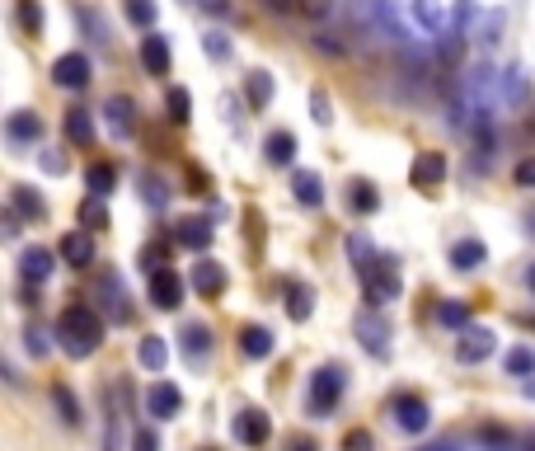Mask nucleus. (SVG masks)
I'll use <instances>...</instances> for the list:
<instances>
[{
	"label": "nucleus",
	"mask_w": 535,
	"mask_h": 451,
	"mask_svg": "<svg viewBox=\"0 0 535 451\" xmlns=\"http://www.w3.org/2000/svg\"><path fill=\"white\" fill-rule=\"evenodd\" d=\"M57 343H62L66 358H94L99 353V343H104V315L94 311V306H66L62 320H57Z\"/></svg>",
	"instance_id": "f257e3e1"
},
{
	"label": "nucleus",
	"mask_w": 535,
	"mask_h": 451,
	"mask_svg": "<svg viewBox=\"0 0 535 451\" xmlns=\"http://www.w3.org/2000/svg\"><path fill=\"white\" fill-rule=\"evenodd\" d=\"M343 367H320V372L310 376V414L315 419H329L338 405V395H343Z\"/></svg>",
	"instance_id": "f03ea898"
},
{
	"label": "nucleus",
	"mask_w": 535,
	"mask_h": 451,
	"mask_svg": "<svg viewBox=\"0 0 535 451\" xmlns=\"http://www.w3.org/2000/svg\"><path fill=\"white\" fill-rule=\"evenodd\" d=\"M367 278V301L371 306H385V301H395L399 296V264L390 254H376V264L362 273Z\"/></svg>",
	"instance_id": "7ed1b4c3"
},
{
	"label": "nucleus",
	"mask_w": 535,
	"mask_h": 451,
	"mask_svg": "<svg viewBox=\"0 0 535 451\" xmlns=\"http://www.w3.org/2000/svg\"><path fill=\"white\" fill-rule=\"evenodd\" d=\"M493 348H498V334H493L489 325H465L460 329V343H456V358L465 362V367H474V362H489Z\"/></svg>",
	"instance_id": "20e7f679"
},
{
	"label": "nucleus",
	"mask_w": 535,
	"mask_h": 451,
	"mask_svg": "<svg viewBox=\"0 0 535 451\" xmlns=\"http://www.w3.org/2000/svg\"><path fill=\"white\" fill-rule=\"evenodd\" d=\"M390 414H395V428H404V433H428V423H432V409L423 395H395Z\"/></svg>",
	"instance_id": "39448f33"
},
{
	"label": "nucleus",
	"mask_w": 535,
	"mask_h": 451,
	"mask_svg": "<svg viewBox=\"0 0 535 451\" xmlns=\"http://www.w3.org/2000/svg\"><path fill=\"white\" fill-rule=\"evenodd\" d=\"M52 80L62 85V90H85L90 85V57L85 52H66V57H57L52 62Z\"/></svg>",
	"instance_id": "423d86ee"
},
{
	"label": "nucleus",
	"mask_w": 535,
	"mask_h": 451,
	"mask_svg": "<svg viewBox=\"0 0 535 451\" xmlns=\"http://www.w3.org/2000/svg\"><path fill=\"white\" fill-rule=\"evenodd\" d=\"M352 329H357V339H362V348H367V353H376V358H385V353H390V325H385L376 311H362L357 320H352Z\"/></svg>",
	"instance_id": "0eeeda50"
},
{
	"label": "nucleus",
	"mask_w": 535,
	"mask_h": 451,
	"mask_svg": "<svg viewBox=\"0 0 535 451\" xmlns=\"http://www.w3.org/2000/svg\"><path fill=\"white\" fill-rule=\"evenodd\" d=\"M409 179H413V188H423V193L442 188V179H446V156H442V151H418V156H413Z\"/></svg>",
	"instance_id": "6e6552de"
},
{
	"label": "nucleus",
	"mask_w": 535,
	"mask_h": 451,
	"mask_svg": "<svg viewBox=\"0 0 535 451\" xmlns=\"http://www.w3.org/2000/svg\"><path fill=\"white\" fill-rule=\"evenodd\" d=\"M104 118H108V132H113L118 141H127L132 132H137V104H132L127 94H113V99H108Z\"/></svg>",
	"instance_id": "1a4fd4ad"
},
{
	"label": "nucleus",
	"mask_w": 535,
	"mask_h": 451,
	"mask_svg": "<svg viewBox=\"0 0 535 451\" xmlns=\"http://www.w3.org/2000/svg\"><path fill=\"white\" fill-rule=\"evenodd\" d=\"M151 301L160 311H174L179 301H184V278L174 273V268H155L151 273Z\"/></svg>",
	"instance_id": "9d476101"
},
{
	"label": "nucleus",
	"mask_w": 535,
	"mask_h": 451,
	"mask_svg": "<svg viewBox=\"0 0 535 451\" xmlns=\"http://www.w3.org/2000/svg\"><path fill=\"white\" fill-rule=\"evenodd\" d=\"M179 409H184V395H179L174 381H155V386L146 390V414H151V419H174Z\"/></svg>",
	"instance_id": "9b49d317"
},
{
	"label": "nucleus",
	"mask_w": 535,
	"mask_h": 451,
	"mask_svg": "<svg viewBox=\"0 0 535 451\" xmlns=\"http://www.w3.org/2000/svg\"><path fill=\"white\" fill-rule=\"evenodd\" d=\"M52 268H57V259H52V249H43V245H29L24 249V254H19V278L29 282H38V287H43L47 278H52Z\"/></svg>",
	"instance_id": "f8f14e48"
},
{
	"label": "nucleus",
	"mask_w": 535,
	"mask_h": 451,
	"mask_svg": "<svg viewBox=\"0 0 535 451\" xmlns=\"http://www.w3.org/2000/svg\"><path fill=\"white\" fill-rule=\"evenodd\" d=\"M235 437H240L245 447H263V442L273 437V419H268L263 409H245V414H235Z\"/></svg>",
	"instance_id": "ddd939ff"
},
{
	"label": "nucleus",
	"mask_w": 535,
	"mask_h": 451,
	"mask_svg": "<svg viewBox=\"0 0 535 451\" xmlns=\"http://www.w3.org/2000/svg\"><path fill=\"white\" fill-rule=\"evenodd\" d=\"M94 292H99V301H104V311L113 315L118 325H123V320H132V306H127V287H123V278H118V273H108V278H99V287H94Z\"/></svg>",
	"instance_id": "4468645a"
},
{
	"label": "nucleus",
	"mask_w": 535,
	"mask_h": 451,
	"mask_svg": "<svg viewBox=\"0 0 535 451\" xmlns=\"http://www.w3.org/2000/svg\"><path fill=\"white\" fill-rule=\"evenodd\" d=\"M57 254H62L71 268H90L94 264V235L90 231H66L62 245H57Z\"/></svg>",
	"instance_id": "2eb2a0df"
},
{
	"label": "nucleus",
	"mask_w": 535,
	"mask_h": 451,
	"mask_svg": "<svg viewBox=\"0 0 535 451\" xmlns=\"http://www.w3.org/2000/svg\"><path fill=\"white\" fill-rule=\"evenodd\" d=\"M141 66H146L151 76H169V38L165 33L146 29V38H141Z\"/></svg>",
	"instance_id": "dca6fc26"
},
{
	"label": "nucleus",
	"mask_w": 535,
	"mask_h": 451,
	"mask_svg": "<svg viewBox=\"0 0 535 451\" xmlns=\"http://www.w3.org/2000/svg\"><path fill=\"white\" fill-rule=\"evenodd\" d=\"M193 292H198V296H221V292H226V268L212 264V259L193 264Z\"/></svg>",
	"instance_id": "f3484780"
},
{
	"label": "nucleus",
	"mask_w": 535,
	"mask_h": 451,
	"mask_svg": "<svg viewBox=\"0 0 535 451\" xmlns=\"http://www.w3.org/2000/svg\"><path fill=\"white\" fill-rule=\"evenodd\" d=\"M291 193H296V203L301 207H324V179L315 170H301L291 179Z\"/></svg>",
	"instance_id": "a211bd4d"
},
{
	"label": "nucleus",
	"mask_w": 535,
	"mask_h": 451,
	"mask_svg": "<svg viewBox=\"0 0 535 451\" xmlns=\"http://www.w3.org/2000/svg\"><path fill=\"white\" fill-rule=\"evenodd\" d=\"M240 353H245V358H268V353H273V329L245 325L240 329Z\"/></svg>",
	"instance_id": "6ab92c4d"
},
{
	"label": "nucleus",
	"mask_w": 535,
	"mask_h": 451,
	"mask_svg": "<svg viewBox=\"0 0 535 451\" xmlns=\"http://www.w3.org/2000/svg\"><path fill=\"white\" fill-rule=\"evenodd\" d=\"M348 203H352V212H357V217H371V212L381 207V193H376V184H371V179H352V184H348Z\"/></svg>",
	"instance_id": "aec40b11"
},
{
	"label": "nucleus",
	"mask_w": 535,
	"mask_h": 451,
	"mask_svg": "<svg viewBox=\"0 0 535 451\" xmlns=\"http://www.w3.org/2000/svg\"><path fill=\"white\" fill-rule=\"evenodd\" d=\"M10 207H15L19 217H29V221H43L47 217V203L38 198V193H33L29 184H15V188H10Z\"/></svg>",
	"instance_id": "412c9836"
},
{
	"label": "nucleus",
	"mask_w": 535,
	"mask_h": 451,
	"mask_svg": "<svg viewBox=\"0 0 535 451\" xmlns=\"http://www.w3.org/2000/svg\"><path fill=\"white\" fill-rule=\"evenodd\" d=\"M273 94H277V80L268 76V71H249V80H245V99L254 104V109H268V104H273Z\"/></svg>",
	"instance_id": "4be33fe9"
},
{
	"label": "nucleus",
	"mask_w": 535,
	"mask_h": 451,
	"mask_svg": "<svg viewBox=\"0 0 535 451\" xmlns=\"http://www.w3.org/2000/svg\"><path fill=\"white\" fill-rule=\"evenodd\" d=\"M137 362L146 367V372H165V362H169V348L160 334H146V339L137 343Z\"/></svg>",
	"instance_id": "5701e85b"
},
{
	"label": "nucleus",
	"mask_w": 535,
	"mask_h": 451,
	"mask_svg": "<svg viewBox=\"0 0 535 451\" xmlns=\"http://www.w3.org/2000/svg\"><path fill=\"white\" fill-rule=\"evenodd\" d=\"M212 221H202V217H193V221H184V226H179V231H174V240H179V245L184 249H207L212 245Z\"/></svg>",
	"instance_id": "b1692460"
},
{
	"label": "nucleus",
	"mask_w": 535,
	"mask_h": 451,
	"mask_svg": "<svg viewBox=\"0 0 535 451\" xmlns=\"http://www.w3.org/2000/svg\"><path fill=\"white\" fill-rule=\"evenodd\" d=\"M62 132H66L71 141H76V146H90V141H94V118H90L85 109H66Z\"/></svg>",
	"instance_id": "393cba45"
},
{
	"label": "nucleus",
	"mask_w": 535,
	"mask_h": 451,
	"mask_svg": "<svg viewBox=\"0 0 535 451\" xmlns=\"http://www.w3.org/2000/svg\"><path fill=\"white\" fill-rule=\"evenodd\" d=\"M5 132H10V141H38L43 137V118L38 113H10V123H5Z\"/></svg>",
	"instance_id": "a878e982"
},
{
	"label": "nucleus",
	"mask_w": 535,
	"mask_h": 451,
	"mask_svg": "<svg viewBox=\"0 0 535 451\" xmlns=\"http://www.w3.org/2000/svg\"><path fill=\"white\" fill-rule=\"evenodd\" d=\"M484 259H489V249L479 245V240H460V245H451V264H456L460 273H474Z\"/></svg>",
	"instance_id": "bb28decb"
},
{
	"label": "nucleus",
	"mask_w": 535,
	"mask_h": 451,
	"mask_svg": "<svg viewBox=\"0 0 535 451\" xmlns=\"http://www.w3.org/2000/svg\"><path fill=\"white\" fill-rule=\"evenodd\" d=\"M85 184H90L94 198H108V193L118 188V170H113L108 160H99V165H90V170H85Z\"/></svg>",
	"instance_id": "cd10ccee"
},
{
	"label": "nucleus",
	"mask_w": 535,
	"mask_h": 451,
	"mask_svg": "<svg viewBox=\"0 0 535 451\" xmlns=\"http://www.w3.org/2000/svg\"><path fill=\"white\" fill-rule=\"evenodd\" d=\"M207 353H212V329L184 325V358H207Z\"/></svg>",
	"instance_id": "c85d7f7f"
},
{
	"label": "nucleus",
	"mask_w": 535,
	"mask_h": 451,
	"mask_svg": "<svg viewBox=\"0 0 535 451\" xmlns=\"http://www.w3.org/2000/svg\"><path fill=\"white\" fill-rule=\"evenodd\" d=\"M52 405H57V414H62V423H71V428H80V400L71 395V386H52Z\"/></svg>",
	"instance_id": "c756f323"
},
{
	"label": "nucleus",
	"mask_w": 535,
	"mask_h": 451,
	"mask_svg": "<svg viewBox=\"0 0 535 451\" xmlns=\"http://www.w3.org/2000/svg\"><path fill=\"white\" fill-rule=\"evenodd\" d=\"M263 151H268V160H273V165H291V156H296V141H291V132H268Z\"/></svg>",
	"instance_id": "7c9ffc66"
},
{
	"label": "nucleus",
	"mask_w": 535,
	"mask_h": 451,
	"mask_svg": "<svg viewBox=\"0 0 535 451\" xmlns=\"http://www.w3.org/2000/svg\"><path fill=\"white\" fill-rule=\"evenodd\" d=\"M15 19L29 38H38V29H43V5H38V0H15Z\"/></svg>",
	"instance_id": "2f4dec72"
},
{
	"label": "nucleus",
	"mask_w": 535,
	"mask_h": 451,
	"mask_svg": "<svg viewBox=\"0 0 535 451\" xmlns=\"http://www.w3.org/2000/svg\"><path fill=\"white\" fill-rule=\"evenodd\" d=\"M310 311H315V292H310V287H291L287 292V315L301 325V320H310Z\"/></svg>",
	"instance_id": "473e14b6"
},
{
	"label": "nucleus",
	"mask_w": 535,
	"mask_h": 451,
	"mask_svg": "<svg viewBox=\"0 0 535 451\" xmlns=\"http://www.w3.org/2000/svg\"><path fill=\"white\" fill-rule=\"evenodd\" d=\"M165 109H169V123H188V118H193V94H188V90H169L165 94Z\"/></svg>",
	"instance_id": "72a5a7b5"
},
{
	"label": "nucleus",
	"mask_w": 535,
	"mask_h": 451,
	"mask_svg": "<svg viewBox=\"0 0 535 451\" xmlns=\"http://www.w3.org/2000/svg\"><path fill=\"white\" fill-rule=\"evenodd\" d=\"M127 19H132L137 29H155V19H160V5H155V0H127Z\"/></svg>",
	"instance_id": "f704fd0d"
},
{
	"label": "nucleus",
	"mask_w": 535,
	"mask_h": 451,
	"mask_svg": "<svg viewBox=\"0 0 535 451\" xmlns=\"http://www.w3.org/2000/svg\"><path fill=\"white\" fill-rule=\"evenodd\" d=\"M80 221H85V231H104L108 226V212H104V198H85V203H80Z\"/></svg>",
	"instance_id": "c9c22d12"
},
{
	"label": "nucleus",
	"mask_w": 535,
	"mask_h": 451,
	"mask_svg": "<svg viewBox=\"0 0 535 451\" xmlns=\"http://www.w3.org/2000/svg\"><path fill=\"white\" fill-rule=\"evenodd\" d=\"M437 320L451 329H465L470 325V306H465V301H442V306H437Z\"/></svg>",
	"instance_id": "e433bc0d"
},
{
	"label": "nucleus",
	"mask_w": 535,
	"mask_h": 451,
	"mask_svg": "<svg viewBox=\"0 0 535 451\" xmlns=\"http://www.w3.org/2000/svg\"><path fill=\"white\" fill-rule=\"evenodd\" d=\"M348 249H352V264H357V273H367V268L376 264V249H371L367 235H352Z\"/></svg>",
	"instance_id": "4c0bfd02"
},
{
	"label": "nucleus",
	"mask_w": 535,
	"mask_h": 451,
	"mask_svg": "<svg viewBox=\"0 0 535 451\" xmlns=\"http://www.w3.org/2000/svg\"><path fill=\"white\" fill-rule=\"evenodd\" d=\"M507 372H512V376H531L535 372V348H526V343H521V348H512V353H507Z\"/></svg>",
	"instance_id": "58836bf2"
},
{
	"label": "nucleus",
	"mask_w": 535,
	"mask_h": 451,
	"mask_svg": "<svg viewBox=\"0 0 535 451\" xmlns=\"http://www.w3.org/2000/svg\"><path fill=\"white\" fill-rule=\"evenodd\" d=\"M202 47H207V57H212V62H226V57H230V38H226V33H207V38H202Z\"/></svg>",
	"instance_id": "ea45409f"
},
{
	"label": "nucleus",
	"mask_w": 535,
	"mask_h": 451,
	"mask_svg": "<svg viewBox=\"0 0 535 451\" xmlns=\"http://www.w3.org/2000/svg\"><path fill=\"white\" fill-rule=\"evenodd\" d=\"M141 198H146V203H151V207H165V203H169L165 184H160V179H151V174L141 179Z\"/></svg>",
	"instance_id": "a19ab883"
},
{
	"label": "nucleus",
	"mask_w": 535,
	"mask_h": 451,
	"mask_svg": "<svg viewBox=\"0 0 535 451\" xmlns=\"http://www.w3.org/2000/svg\"><path fill=\"white\" fill-rule=\"evenodd\" d=\"M310 113H315V123H320V127L334 123V109H329V94H324V90L310 94Z\"/></svg>",
	"instance_id": "79ce46f5"
},
{
	"label": "nucleus",
	"mask_w": 535,
	"mask_h": 451,
	"mask_svg": "<svg viewBox=\"0 0 535 451\" xmlns=\"http://www.w3.org/2000/svg\"><path fill=\"white\" fill-rule=\"evenodd\" d=\"M531 94V85H526V76L521 71H507V104H521Z\"/></svg>",
	"instance_id": "37998d69"
},
{
	"label": "nucleus",
	"mask_w": 535,
	"mask_h": 451,
	"mask_svg": "<svg viewBox=\"0 0 535 451\" xmlns=\"http://www.w3.org/2000/svg\"><path fill=\"white\" fill-rule=\"evenodd\" d=\"M80 19H85V29H90L94 43H113V38H108V29H104V19L94 15V10H80Z\"/></svg>",
	"instance_id": "c03bdc74"
},
{
	"label": "nucleus",
	"mask_w": 535,
	"mask_h": 451,
	"mask_svg": "<svg viewBox=\"0 0 535 451\" xmlns=\"http://www.w3.org/2000/svg\"><path fill=\"white\" fill-rule=\"evenodd\" d=\"M371 447H376V442H371L367 428H352V433L343 437V451H371Z\"/></svg>",
	"instance_id": "a18cd8bd"
},
{
	"label": "nucleus",
	"mask_w": 535,
	"mask_h": 451,
	"mask_svg": "<svg viewBox=\"0 0 535 451\" xmlns=\"http://www.w3.org/2000/svg\"><path fill=\"white\" fill-rule=\"evenodd\" d=\"M24 339H29V353H33V358H43V353H47V334L38 325H29V334H24Z\"/></svg>",
	"instance_id": "49530a36"
},
{
	"label": "nucleus",
	"mask_w": 535,
	"mask_h": 451,
	"mask_svg": "<svg viewBox=\"0 0 535 451\" xmlns=\"http://www.w3.org/2000/svg\"><path fill=\"white\" fill-rule=\"evenodd\" d=\"M132 451H160V437H155L151 428H141V433L132 437Z\"/></svg>",
	"instance_id": "de8ad7c7"
},
{
	"label": "nucleus",
	"mask_w": 535,
	"mask_h": 451,
	"mask_svg": "<svg viewBox=\"0 0 535 451\" xmlns=\"http://www.w3.org/2000/svg\"><path fill=\"white\" fill-rule=\"evenodd\" d=\"M517 184H521V188H535V156H526V160L517 165Z\"/></svg>",
	"instance_id": "09e8293b"
},
{
	"label": "nucleus",
	"mask_w": 535,
	"mask_h": 451,
	"mask_svg": "<svg viewBox=\"0 0 535 451\" xmlns=\"http://www.w3.org/2000/svg\"><path fill=\"white\" fill-rule=\"evenodd\" d=\"M43 165H47V174H62V170H66V160L57 156V151H47V156H43Z\"/></svg>",
	"instance_id": "8fccbe9b"
},
{
	"label": "nucleus",
	"mask_w": 535,
	"mask_h": 451,
	"mask_svg": "<svg viewBox=\"0 0 535 451\" xmlns=\"http://www.w3.org/2000/svg\"><path fill=\"white\" fill-rule=\"evenodd\" d=\"M263 5H268L273 15H291V10H296V0H263Z\"/></svg>",
	"instance_id": "3c124183"
},
{
	"label": "nucleus",
	"mask_w": 535,
	"mask_h": 451,
	"mask_svg": "<svg viewBox=\"0 0 535 451\" xmlns=\"http://www.w3.org/2000/svg\"><path fill=\"white\" fill-rule=\"evenodd\" d=\"M202 10H212V15H230V0H198Z\"/></svg>",
	"instance_id": "603ef678"
},
{
	"label": "nucleus",
	"mask_w": 535,
	"mask_h": 451,
	"mask_svg": "<svg viewBox=\"0 0 535 451\" xmlns=\"http://www.w3.org/2000/svg\"><path fill=\"white\" fill-rule=\"evenodd\" d=\"M104 451H123V442H118V419L108 423V447Z\"/></svg>",
	"instance_id": "864d4df0"
},
{
	"label": "nucleus",
	"mask_w": 535,
	"mask_h": 451,
	"mask_svg": "<svg viewBox=\"0 0 535 451\" xmlns=\"http://www.w3.org/2000/svg\"><path fill=\"white\" fill-rule=\"evenodd\" d=\"M291 451H320V447H315L310 437H296V442H291Z\"/></svg>",
	"instance_id": "5fc2aeb1"
},
{
	"label": "nucleus",
	"mask_w": 535,
	"mask_h": 451,
	"mask_svg": "<svg viewBox=\"0 0 535 451\" xmlns=\"http://www.w3.org/2000/svg\"><path fill=\"white\" fill-rule=\"evenodd\" d=\"M526 235L535 240V207H526Z\"/></svg>",
	"instance_id": "6e6d98bb"
},
{
	"label": "nucleus",
	"mask_w": 535,
	"mask_h": 451,
	"mask_svg": "<svg viewBox=\"0 0 535 451\" xmlns=\"http://www.w3.org/2000/svg\"><path fill=\"white\" fill-rule=\"evenodd\" d=\"M526 287H531V292H535V264L526 268Z\"/></svg>",
	"instance_id": "4d7b16f0"
},
{
	"label": "nucleus",
	"mask_w": 535,
	"mask_h": 451,
	"mask_svg": "<svg viewBox=\"0 0 535 451\" xmlns=\"http://www.w3.org/2000/svg\"><path fill=\"white\" fill-rule=\"evenodd\" d=\"M428 451H460V447H451V442H442V447H428Z\"/></svg>",
	"instance_id": "13d9d810"
},
{
	"label": "nucleus",
	"mask_w": 535,
	"mask_h": 451,
	"mask_svg": "<svg viewBox=\"0 0 535 451\" xmlns=\"http://www.w3.org/2000/svg\"><path fill=\"white\" fill-rule=\"evenodd\" d=\"M526 400H535V381H526Z\"/></svg>",
	"instance_id": "bf43d9fd"
}]
</instances>
